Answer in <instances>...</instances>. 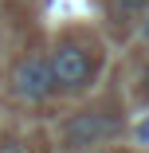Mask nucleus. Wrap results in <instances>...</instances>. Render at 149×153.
Instances as JSON below:
<instances>
[{
	"label": "nucleus",
	"instance_id": "nucleus-1",
	"mask_svg": "<svg viewBox=\"0 0 149 153\" xmlns=\"http://www.w3.org/2000/svg\"><path fill=\"white\" fill-rule=\"evenodd\" d=\"M51 79H55V90H79L94 79V63H90V55H86L82 47L75 43H59L51 51Z\"/></svg>",
	"mask_w": 149,
	"mask_h": 153
},
{
	"label": "nucleus",
	"instance_id": "nucleus-2",
	"mask_svg": "<svg viewBox=\"0 0 149 153\" xmlns=\"http://www.w3.org/2000/svg\"><path fill=\"white\" fill-rule=\"evenodd\" d=\"M12 86H16V94H20V98H27V102H43L51 90H55L51 63H47L43 55L24 59V63L16 67V75H12Z\"/></svg>",
	"mask_w": 149,
	"mask_h": 153
},
{
	"label": "nucleus",
	"instance_id": "nucleus-3",
	"mask_svg": "<svg viewBox=\"0 0 149 153\" xmlns=\"http://www.w3.org/2000/svg\"><path fill=\"white\" fill-rule=\"evenodd\" d=\"M118 130H122L118 118H106V114H94V110H90V114H79L71 126H67V141H71L75 149H90V145L114 137Z\"/></svg>",
	"mask_w": 149,
	"mask_h": 153
},
{
	"label": "nucleus",
	"instance_id": "nucleus-4",
	"mask_svg": "<svg viewBox=\"0 0 149 153\" xmlns=\"http://www.w3.org/2000/svg\"><path fill=\"white\" fill-rule=\"evenodd\" d=\"M110 4H114V12L122 16V20H130V16H141L149 8V0H110Z\"/></svg>",
	"mask_w": 149,
	"mask_h": 153
}]
</instances>
